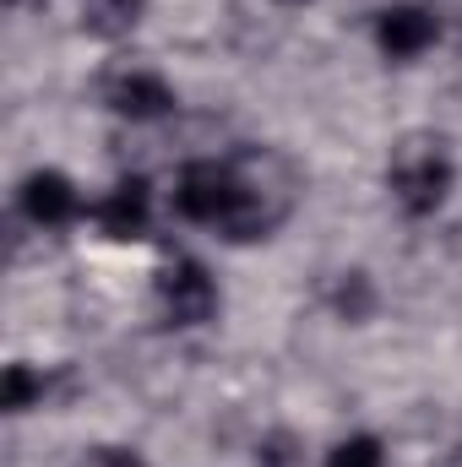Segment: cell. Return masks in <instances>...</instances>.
<instances>
[{"instance_id": "1", "label": "cell", "mask_w": 462, "mask_h": 467, "mask_svg": "<svg viewBox=\"0 0 462 467\" xmlns=\"http://www.w3.org/2000/svg\"><path fill=\"white\" fill-rule=\"evenodd\" d=\"M452 158L436 136H403L386 158V191L408 218H430L452 196Z\"/></svg>"}, {"instance_id": "6", "label": "cell", "mask_w": 462, "mask_h": 467, "mask_svg": "<svg viewBox=\"0 0 462 467\" xmlns=\"http://www.w3.org/2000/svg\"><path fill=\"white\" fill-rule=\"evenodd\" d=\"M16 202H22V218L38 223V229H66V223L82 213V196H77V185H71L60 169H38V174H27Z\"/></svg>"}, {"instance_id": "10", "label": "cell", "mask_w": 462, "mask_h": 467, "mask_svg": "<svg viewBox=\"0 0 462 467\" xmlns=\"http://www.w3.org/2000/svg\"><path fill=\"white\" fill-rule=\"evenodd\" d=\"M332 310H338L343 321H364V316L375 310V288H370L364 272H338V283H332Z\"/></svg>"}, {"instance_id": "13", "label": "cell", "mask_w": 462, "mask_h": 467, "mask_svg": "<svg viewBox=\"0 0 462 467\" xmlns=\"http://www.w3.org/2000/svg\"><path fill=\"white\" fill-rule=\"evenodd\" d=\"M256 457H261L267 467H294V435H283V430H278V435H267Z\"/></svg>"}, {"instance_id": "8", "label": "cell", "mask_w": 462, "mask_h": 467, "mask_svg": "<svg viewBox=\"0 0 462 467\" xmlns=\"http://www.w3.org/2000/svg\"><path fill=\"white\" fill-rule=\"evenodd\" d=\"M142 22V0H82V27L99 38H125Z\"/></svg>"}, {"instance_id": "3", "label": "cell", "mask_w": 462, "mask_h": 467, "mask_svg": "<svg viewBox=\"0 0 462 467\" xmlns=\"http://www.w3.org/2000/svg\"><path fill=\"white\" fill-rule=\"evenodd\" d=\"M158 310L169 327H202L218 316V283L207 277L202 261H169L158 272Z\"/></svg>"}, {"instance_id": "2", "label": "cell", "mask_w": 462, "mask_h": 467, "mask_svg": "<svg viewBox=\"0 0 462 467\" xmlns=\"http://www.w3.org/2000/svg\"><path fill=\"white\" fill-rule=\"evenodd\" d=\"M234 202H239V169H229V163H185L174 180V213L185 223L224 229Z\"/></svg>"}, {"instance_id": "15", "label": "cell", "mask_w": 462, "mask_h": 467, "mask_svg": "<svg viewBox=\"0 0 462 467\" xmlns=\"http://www.w3.org/2000/svg\"><path fill=\"white\" fill-rule=\"evenodd\" d=\"M11 5H16V0H11Z\"/></svg>"}, {"instance_id": "7", "label": "cell", "mask_w": 462, "mask_h": 467, "mask_svg": "<svg viewBox=\"0 0 462 467\" xmlns=\"http://www.w3.org/2000/svg\"><path fill=\"white\" fill-rule=\"evenodd\" d=\"M93 223L104 239H142L147 223H152V196H147V185L142 180H120L115 191H104L99 196V207H93Z\"/></svg>"}, {"instance_id": "11", "label": "cell", "mask_w": 462, "mask_h": 467, "mask_svg": "<svg viewBox=\"0 0 462 467\" xmlns=\"http://www.w3.org/2000/svg\"><path fill=\"white\" fill-rule=\"evenodd\" d=\"M327 467H386V451H381L375 435H348V441L332 446Z\"/></svg>"}, {"instance_id": "12", "label": "cell", "mask_w": 462, "mask_h": 467, "mask_svg": "<svg viewBox=\"0 0 462 467\" xmlns=\"http://www.w3.org/2000/svg\"><path fill=\"white\" fill-rule=\"evenodd\" d=\"M82 467H147L131 446H93L88 457H82Z\"/></svg>"}, {"instance_id": "9", "label": "cell", "mask_w": 462, "mask_h": 467, "mask_svg": "<svg viewBox=\"0 0 462 467\" xmlns=\"http://www.w3.org/2000/svg\"><path fill=\"white\" fill-rule=\"evenodd\" d=\"M38 402H44V375L33 364H5V375H0V408L5 413H27Z\"/></svg>"}, {"instance_id": "14", "label": "cell", "mask_w": 462, "mask_h": 467, "mask_svg": "<svg viewBox=\"0 0 462 467\" xmlns=\"http://www.w3.org/2000/svg\"><path fill=\"white\" fill-rule=\"evenodd\" d=\"M283 5H305V0H283Z\"/></svg>"}, {"instance_id": "4", "label": "cell", "mask_w": 462, "mask_h": 467, "mask_svg": "<svg viewBox=\"0 0 462 467\" xmlns=\"http://www.w3.org/2000/svg\"><path fill=\"white\" fill-rule=\"evenodd\" d=\"M436 38H441V16H436L430 5H419V0H397V5H386V11L375 16V44H381V55L397 60V66L419 60Z\"/></svg>"}, {"instance_id": "5", "label": "cell", "mask_w": 462, "mask_h": 467, "mask_svg": "<svg viewBox=\"0 0 462 467\" xmlns=\"http://www.w3.org/2000/svg\"><path fill=\"white\" fill-rule=\"evenodd\" d=\"M104 104L115 109L120 119H163L174 109V88L158 77V71H115L104 82Z\"/></svg>"}]
</instances>
